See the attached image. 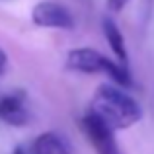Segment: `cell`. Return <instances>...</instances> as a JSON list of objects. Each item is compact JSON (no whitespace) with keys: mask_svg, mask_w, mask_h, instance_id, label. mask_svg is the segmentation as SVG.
<instances>
[{"mask_svg":"<svg viewBox=\"0 0 154 154\" xmlns=\"http://www.w3.org/2000/svg\"><path fill=\"white\" fill-rule=\"evenodd\" d=\"M90 111H94L100 119H103L113 131L129 129L143 119L140 103L131 94H127L125 88L109 82L98 86Z\"/></svg>","mask_w":154,"mask_h":154,"instance_id":"6da1fadb","label":"cell"},{"mask_svg":"<svg viewBox=\"0 0 154 154\" xmlns=\"http://www.w3.org/2000/svg\"><path fill=\"white\" fill-rule=\"evenodd\" d=\"M82 129L86 133L90 144L94 146L96 154H121L119 144L115 140V131L100 119L94 111H88L82 119Z\"/></svg>","mask_w":154,"mask_h":154,"instance_id":"7a4b0ae2","label":"cell"},{"mask_svg":"<svg viewBox=\"0 0 154 154\" xmlns=\"http://www.w3.org/2000/svg\"><path fill=\"white\" fill-rule=\"evenodd\" d=\"M31 20L37 27H53V29H72L74 18L70 10L59 2L43 0L37 2L31 10Z\"/></svg>","mask_w":154,"mask_h":154,"instance_id":"3957f363","label":"cell"},{"mask_svg":"<svg viewBox=\"0 0 154 154\" xmlns=\"http://www.w3.org/2000/svg\"><path fill=\"white\" fill-rule=\"evenodd\" d=\"M109 60L111 59H107V57L102 55L100 51L90 49V47H80V49L68 51L66 66L70 68V70L84 72V74H96V72L105 74Z\"/></svg>","mask_w":154,"mask_h":154,"instance_id":"277c9868","label":"cell"},{"mask_svg":"<svg viewBox=\"0 0 154 154\" xmlns=\"http://www.w3.org/2000/svg\"><path fill=\"white\" fill-rule=\"evenodd\" d=\"M0 119L14 127H23L27 123V111L23 107L22 96L8 94L0 98Z\"/></svg>","mask_w":154,"mask_h":154,"instance_id":"5b68a950","label":"cell"},{"mask_svg":"<svg viewBox=\"0 0 154 154\" xmlns=\"http://www.w3.org/2000/svg\"><path fill=\"white\" fill-rule=\"evenodd\" d=\"M102 29H103L105 41L109 43V47L115 53V57L119 59V63L125 64V66H129V53H127V47H125V37H123V33H121L119 26L115 23V20L105 16L103 22H102Z\"/></svg>","mask_w":154,"mask_h":154,"instance_id":"8992f818","label":"cell"},{"mask_svg":"<svg viewBox=\"0 0 154 154\" xmlns=\"http://www.w3.org/2000/svg\"><path fill=\"white\" fill-rule=\"evenodd\" d=\"M31 154H70V146L63 135L49 131L33 140Z\"/></svg>","mask_w":154,"mask_h":154,"instance_id":"52a82bcc","label":"cell"},{"mask_svg":"<svg viewBox=\"0 0 154 154\" xmlns=\"http://www.w3.org/2000/svg\"><path fill=\"white\" fill-rule=\"evenodd\" d=\"M129 4V0H107V8L111 12H121Z\"/></svg>","mask_w":154,"mask_h":154,"instance_id":"ba28073f","label":"cell"},{"mask_svg":"<svg viewBox=\"0 0 154 154\" xmlns=\"http://www.w3.org/2000/svg\"><path fill=\"white\" fill-rule=\"evenodd\" d=\"M6 64H8V57H6V53L0 49V74L6 70Z\"/></svg>","mask_w":154,"mask_h":154,"instance_id":"9c48e42d","label":"cell"},{"mask_svg":"<svg viewBox=\"0 0 154 154\" xmlns=\"http://www.w3.org/2000/svg\"><path fill=\"white\" fill-rule=\"evenodd\" d=\"M12 154H27V152H26V148H23V146H16Z\"/></svg>","mask_w":154,"mask_h":154,"instance_id":"30bf717a","label":"cell"}]
</instances>
